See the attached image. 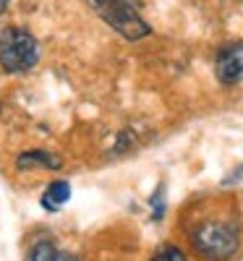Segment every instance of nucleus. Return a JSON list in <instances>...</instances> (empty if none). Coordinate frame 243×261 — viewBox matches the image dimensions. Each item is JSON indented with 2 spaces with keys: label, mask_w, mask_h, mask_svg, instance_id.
<instances>
[{
  "label": "nucleus",
  "mask_w": 243,
  "mask_h": 261,
  "mask_svg": "<svg viewBox=\"0 0 243 261\" xmlns=\"http://www.w3.org/2000/svg\"><path fill=\"white\" fill-rule=\"evenodd\" d=\"M152 261H186V253L175 246H165L152 256Z\"/></svg>",
  "instance_id": "nucleus-8"
},
{
  "label": "nucleus",
  "mask_w": 243,
  "mask_h": 261,
  "mask_svg": "<svg viewBox=\"0 0 243 261\" xmlns=\"http://www.w3.org/2000/svg\"><path fill=\"white\" fill-rule=\"evenodd\" d=\"M89 3L94 6V11L107 21V24L118 34H123L126 39H141L152 32L147 21L128 3H123V0H89Z\"/></svg>",
  "instance_id": "nucleus-3"
},
{
  "label": "nucleus",
  "mask_w": 243,
  "mask_h": 261,
  "mask_svg": "<svg viewBox=\"0 0 243 261\" xmlns=\"http://www.w3.org/2000/svg\"><path fill=\"white\" fill-rule=\"evenodd\" d=\"M6 8H8V0H0V16L6 13Z\"/></svg>",
  "instance_id": "nucleus-11"
},
{
  "label": "nucleus",
  "mask_w": 243,
  "mask_h": 261,
  "mask_svg": "<svg viewBox=\"0 0 243 261\" xmlns=\"http://www.w3.org/2000/svg\"><path fill=\"white\" fill-rule=\"evenodd\" d=\"M58 248L50 243V241H42V243H37L34 248H32V253H29V261H58Z\"/></svg>",
  "instance_id": "nucleus-7"
},
{
  "label": "nucleus",
  "mask_w": 243,
  "mask_h": 261,
  "mask_svg": "<svg viewBox=\"0 0 243 261\" xmlns=\"http://www.w3.org/2000/svg\"><path fill=\"white\" fill-rule=\"evenodd\" d=\"M193 248L209 261H225L238 251V232L223 222H204L193 230Z\"/></svg>",
  "instance_id": "nucleus-2"
},
{
  "label": "nucleus",
  "mask_w": 243,
  "mask_h": 261,
  "mask_svg": "<svg viewBox=\"0 0 243 261\" xmlns=\"http://www.w3.org/2000/svg\"><path fill=\"white\" fill-rule=\"evenodd\" d=\"M217 79L223 84H238L243 81V42H233L225 45L217 53V63H214Z\"/></svg>",
  "instance_id": "nucleus-4"
},
{
  "label": "nucleus",
  "mask_w": 243,
  "mask_h": 261,
  "mask_svg": "<svg viewBox=\"0 0 243 261\" xmlns=\"http://www.w3.org/2000/svg\"><path fill=\"white\" fill-rule=\"evenodd\" d=\"M39 60L37 39L24 29H6L0 34V65L8 73H27Z\"/></svg>",
  "instance_id": "nucleus-1"
},
{
  "label": "nucleus",
  "mask_w": 243,
  "mask_h": 261,
  "mask_svg": "<svg viewBox=\"0 0 243 261\" xmlns=\"http://www.w3.org/2000/svg\"><path fill=\"white\" fill-rule=\"evenodd\" d=\"M152 206H154V220H162V214H165V193H162V186L157 188V193L152 196Z\"/></svg>",
  "instance_id": "nucleus-9"
},
{
  "label": "nucleus",
  "mask_w": 243,
  "mask_h": 261,
  "mask_svg": "<svg viewBox=\"0 0 243 261\" xmlns=\"http://www.w3.org/2000/svg\"><path fill=\"white\" fill-rule=\"evenodd\" d=\"M71 199V186L65 180H53L45 193H42V206L47 212H60V206H65Z\"/></svg>",
  "instance_id": "nucleus-5"
},
{
  "label": "nucleus",
  "mask_w": 243,
  "mask_h": 261,
  "mask_svg": "<svg viewBox=\"0 0 243 261\" xmlns=\"http://www.w3.org/2000/svg\"><path fill=\"white\" fill-rule=\"evenodd\" d=\"M58 261H79V256H74V253H58Z\"/></svg>",
  "instance_id": "nucleus-10"
},
{
  "label": "nucleus",
  "mask_w": 243,
  "mask_h": 261,
  "mask_svg": "<svg viewBox=\"0 0 243 261\" xmlns=\"http://www.w3.org/2000/svg\"><path fill=\"white\" fill-rule=\"evenodd\" d=\"M16 165L21 170H29V167H50V170H58L60 167V160L53 154V151H47V149H29V151H24V154L16 160Z\"/></svg>",
  "instance_id": "nucleus-6"
}]
</instances>
